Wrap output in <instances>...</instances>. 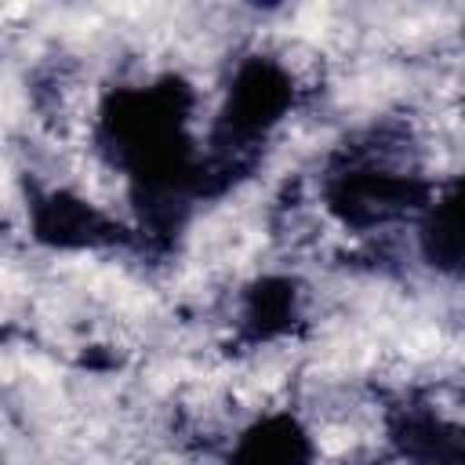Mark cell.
Returning <instances> with one entry per match:
<instances>
[{
  "label": "cell",
  "instance_id": "7a4b0ae2",
  "mask_svg": "<svg viewBox=\"0 0 465 465\" xmlns=\"http://www.w3.org/2000/svg\"><path fill=\"white\" fill-rule=\"evenodd\" d=\"M298 102V80L276 54H243L214 105L203 134V189L207 200L229 193L254 171L272 131L291 116Z\"/></svg>",
  "mask_w": 465,
  "mask_h": 465
},
{
  "label": "cell",
  "instance_id": "ba28073f",
  "mask_svg": "<svg viewBox=\"0 0 465 465\" xmlns=\"http://www.w3.org/2000/svg\"><path fill=\"white\" fill-rule=\"evenodd\" d=\"M298 316H302V287H298V280L269 272V276L251 280L240 291L236 334L247 345H265V341H276V338L291 334Z\"/></svg>",
  "mask_w": 465,
  "mask_h": 465
},
{
  "label": "cell",
  "instance_id": "8992f818",
  "mask_svg": "<svg viewBox=\"0 0 465 465\" xmlns=\"http://www.w3.org/2000/svg\"><path fill=\"white\" fill-rule=\"evenodd\" d=\"M225 465H316V436L294 411H269L236 432Z\"/></svg>",
  "mask_w": 465,
  "mask_h": 465
},
{
  "label": "cell",
  "instance_id": "6da1fadb",
  "mask_svg": "<svg viewBox=\"0 0 465 465\" xmlns=\"http://www.w3.org/2000/svg\"><path fill=\"white\" fill-rule=\"evenodd\" d=\"M196 91L163 73L113 87L94 113V149L127 182L138 232L171 236L189 218L203 189V138L193 131Z\"/></svg>",
  "mask_w": 465,
  "mask_h": 465
},
{
  "label": "cell",
  "instance_id": "52a82bcc",
  "mask_svg": "<svg viewBox=\"0 0 465 465\" xmlns=\"http://www.w3.org/2000/svg\"><path fill=\"white\" fill-rule=\"evenodd\" d=\"M418 254L443 276H465V178L432 193L414 222Z\"/></svg>",
  "mask_w": 465,
  "mask_h": 465
},
{
  "label": "cell",
  "instance_id": "5b68a950",
  "mask_svg": "<svg viewBox=\"0 0 465 465\" xmlns=\"http://www.w3.org/2000/svg\"><path fill=\"white\" fill-rule=\"evenodd\" d=\"M385 436L403 465H465V425L429 403L396 407Z\"/></svg>",
  "mask_w": 465,
  "mask_h": 465
},
{
  "label": "cell",
  "instance_id": "277c9868",
  "mask_svg": "<svg viewBox=\"0 0 465 465\" xmlns=\"http://www.w3.org/2000/svg\"><path fill=\"white\" fill-rule=\"evenodd\" d=\"M29 236L47 247V251H102V247H120L134 232L105 214L98 203L73 189H44L29 196L25 207Z\"/></svg>",
  "mask_w": 465,
  "mask_h": 465
},
{
  "label": "cell",
  "instance_id": "9c48e42d",
  "mask_svg": "<svg viewBox=\"0 0 465 465\" xmlns=\"http://www.w3.org/2000/svg\"><path fill=\"white\" fill-rule=\"evenodd\" d=\"M461 403H465V396H461Z\"/></svg>",
  "mask_w": 465,
  "mask_h": 465
},
{
  "label": "cell",
  "instance_id": "3957f363",
  "mask_svg": "<svg viewBox=\"0 0 465 465\" xmlns=\"http://www.w3.org/2000/svg\"><path fill=\"white\" fill-rule=\"evenodd\" d=\"M436 185L418 171L396 167L374 153H349L323 174V207L345 229L367 232L400 218H414L429 207Z\"/></svg>",
  "mask_w": 465,
  "mask_h": 465
}]
</instances>
